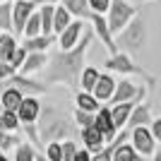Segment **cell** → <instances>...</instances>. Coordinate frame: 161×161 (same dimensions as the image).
Wrapping results in <instances>:
<instances>
[{"mask_svg":"<svg viewBox=\"0 0 161 161\" xmlns=\"http://www.w3.org/2000/svg\"><path fill=\"white\" fill-rule=\"evenodd\" d=\"M94 29L92 24H87L84 29V36L80 39V43L72 48V51H58L48 58V65L43 70V84L46 87H53V84H65L67 89H80V80L82 72H84V58L89 53V46L94 41Z\"/></svg>","mask_w":161,"mask_h":161,"instance_id":"cell-1","label":"cell"},{"mask_svg":"<svg viewBox=\"0 0 161 161\" xmlns=\"http://www.w3.org/2000/svg\"><path fill=\"white\" fill-rule=\"evenodd\" d=\"M36 128H39V137H41V142H43V149H46V144H51V142L72 140V137H70V135H72L70 118H67L58 106H53V103H46V106L41 108Z\"/></svg>","mask_w":161,"mask_h":161,"instance_id":"cell-2","label":"cell"},{"mask_svg":"<svg viewBox=\"0 0 161 161\" xmlns=\"http://www.w3.org/2000/svg\"><path fill=\"white\" fill-rule=\"evenodd\" d=\"M103 70H108V72H120L123 77H140L142 84H147L149 89L156 87V77L149 75L142 65H137V63L132 60V55L125 53V51H118L115 55H108V60L103 63Z\"/></svg>","mask_w":161,"mask_h":161,"instance_id":"cell-3","label":"cell"},{"mask_svg":"<svg viewBox=\"0 0 161 161\" xmlns=\"http://www.w3.org/2000/svg\"><path fill=\"white\" fill-rule=\"evenodd\" d=\"M144 41H147V22H144V17L137 14L128 27L118 34L115 43H118V48L125 51V53H140L142 46H144Z\"/></svg>","mask_w":161,"mask_h":161,"instance_id":"cell-4","label":"cell"},{"mask_svg":"<svg viewBox=\"0 0 161 161\" xmlns=\"http://www.w3.org/2000/svg\"><path fill=\"white\" fill-rule=\"evenodd\" d=\"M135 17H137V10H135V5H130L128 0H113V3H111V10H108V14H106L108 27L113 31V36H118Z\"/></svg>","mask_w":161,"mask_h":161,"instance_id":"cell-5","label":"cell"},{"mask_svg":"<svg viewBox=\"0 0 161 161\" xmlns=\"http://www.w3.org/2000/svg\"><path fill=\"white\" fill-rule=\"evenodd\" d=\"M84 22H89L92 24V29H94L96 34V39L103 43V48H106L111 55H115L120 48H118V43H115V36L113 31H111V27H108V19H106V14H99V12H89V17Z\"/></svg>","mask_w":161,"mask_h":161,"instance_id":"cell-6","label":"cell"},{"mask_svg":"<svg viewBox=\"0 0 161 161\" xmlns=\"http://www.w3.org/2000/svg\"><path fill=\"white\" fill-rule=\"evenodd\" d=\"M130 144L137 149V154H140L142 159L156 154V140H154V135H152V128H135V130H130Z\"/></svg>","mask_w":161,"mask_h":161,"instance_id":"cell-7","label":"cell"},{"mask_svg":"<svg viewBox=\"0 0 161 161\" xmlns=\"http://www.w3.org/2000/svg\"><path fill=\"white\" fill-rule=\"evenodd\" d=\"M39 10V5L34 0H14L12 7V19H14V34H24V27H27L29 17Z\"/></svg>","mask_w":161,"mask_h":161,"instance_id":"cell-8","label":"cell"},{"mask_svg":"<svg viewBox=\"0 0 161 161\" xmlns=\"http://www.w3.org/2000/svg\"><path fill=\"white\" fill-rule=\"evenodd\" d=\"M84 29H87V22H84V19H72V24L58 36L60 51H72V48L80 43V39L84 36Z\"/></svg>","mask_w":161,"mask_h":161,"instance_id":"cell-9","label":"cell"},{"mask_svg":"<svg viewBox=\"0 0 161 161\" xmlns=\"http://www.w3.org/2000/svg\"><path fill=\"white\" fill-rule=\"evenodd\" d=\"M94 125L101 130V135L106 137V144H111V142H113L115 137H118V128H115L113 115H111V106H101V111L96 113Z\"/></svg>","mask_w":161,"mask_h":161,"instance_id":"cell-10","label":"cell"},{"mask_svg":"<svg viewBox=\"0 0 161 161\" xmlns=\"http://www.w3.org/2000/svg\"><path fill=\"white\" fill-rule=\"evenodd\" d=\"M115 84H118V82L113 80V75H111V72H103L99 77V82H96V87H94L92 94H94L103 106H108L111 99H113V94H115Z\"/></svg>","mask_w":161,"mask_h":161,"instance_id":"cell-11","label":"cell"},{"mask_svg":"<svg viewBox=\"0 0 161 161\" xmlns=\"http://www.w3.org/2000/svg\"><path fill=\"white\" fill-rule=\"evenodd\" d=\"M41 108H43V103H41L36 96H27V99H24V103L19 106V111H17V115H19L22 125H29V123H39Z\"/></svg>","mask_w":161,"mask_h":161,"instance_id":"cell-12","label":"cell"},{"mask_svg":"<svg viewBox=\"0 0 161 161\" xmlns=\"http://www.w3.org/2000/svg\"><path fill=\"white\" fill-rule=\"evenodd\" d=\"M80 137H82V142H84V149H89L92 154H96V152H101V149L106 147V137L101 135V130L96 128V125H92V128H82Z\"/></svg>","mask_w":161,"mask_h":161,"instance_id":"cell-13","label":"cell"},{"mask_svg":"<svg viewBox=\"0 0 161 161\" xmlns=\"http://www.w3.org/2000/svg\"><path fill=\"white\" fill-rule=\"evenodd\" d=\"M154 123V118H152V108H149V103L144 101V103H137L132 111V115H130L128 120V128L125 130H135V128H149Z\"/></svg>","mask_w":161,"mask_h":161,"instance_id":"cell-14","label":"cell"},{"mask_svg":"<svg viewBox=\"0 0 161 161\" xmlns=\"http://www.w3.org/2000/svg\"><path fill=\"white\" fill-rule=\"evenodd\" d=\"M135 106H137V101H125V103L111 106V115H113V123H115V128H118V132L128 128V120H130V115H132Z\"/></svg>","mask_w":161,"mask_h":161,"instance_id":"cell-15","label":"cell"},{"mask_svg":"<svg viewBox=\"0 0 161 161\" xmlns=\"http://www.w3.org/2000/svg\"><path fill=\"white\" fill-rule=\"evenodd\" d=\"M48 58H51L48 53H29V55H27V60H24V65H22V70H19V75H24V77H31V75L41 72V70H46Z\"/></svg>","mask_w":161,"mask_h":161,"instance_id":"cell-16","label":"cell"},{"mask_svg":"<svg viewBox=\"0 0 161 161\" xmlns=\"http://www.w3.org/2000/svg\"><path fill=\"white\" fill-rule=\"evenodd\" d=\"M75 106L80 108V111H87V113H99L103 103L92 92H82L80 89V92H75Z\"/></svg>","mask_w":161,"mask_h":161,"instance_id":"cell-17","label":"cell"},{"mask_svg":"<svg viewBox=\"0 0 161 161\" xmlns=\"http://www.w3.org/2000/svg\"><path fill=\"white\" fill-rule=\"evenodd\" d=\"M0 99H3V106H5V111H19V106L24 103V99H27V94L22 92V89H14V87H7L3 94H0Z\"/></svg>","mask_w":161,"mask_h":161,"instance_id":"cell-18","label":"cell"},{"mask_svg":"<svg viewBox=\"0 0 161 161\" xmlns=\"http://www.w3.org/2000/svg\"><path fill=\"white\" fill-rule=\"evenodd\" d=\"M39 14H41V34H43V36H55V34H53L55 5H41L39 7Z\"/></svg>","mask_w":161,"mask_h":161,"instance_id":"cell-19","label":"cell"},{"mask_svg":"<svg viewBox=\"0 0 161 161\" xmlns=\"http://www.w3.org/2000/svg\"><path fill=\"white\" fill-rule=\"evenodd\" d=\"M53 46V36H34V39H24V48L29 53H48Z\"/></svg>","mask_w":161,"mask_h":161,"instance_id":"cell-20","label":"cell"},{"mask_svg":"<svg viewBox=\"0 0 161 161\" xmlns=\"http://www.w3.org/2000/svg\"><path fill=\"white\" fill-rule=\"evenodd\" d=\"M60 5L67 7V12L77 17V19H87L89 17V0H60Z\"/></svg>","mask_w":161,"mask_h":161,"instance_id":"cell-21","label":"cell"},{"mask_svg":"<svg viewBox=\"0 0 161 161\" xmlns=\"http://www.w3.org/2000/svg\"><path fill=\"white\" fill-rule=\"evenodd\" d=\"M12 7H14V3H12V0H7V3H0V31H3V34L14 31Z\"/></svg>","mask_w":161,"mask_h":161,"instance_id":"cell-22","label":"cell"},{"mask_svg":"<svg viewBox=\"0 0 161 161\" xmlns=\"http://www.w3.org/2000/svg\"><path fill=\"white\" fill-rule=\"evenodd\" d=\"M19 46H17L12 34H0V63H10L12 60V53Z\"/></svg>","mask_w":161,"mask_h":161,"instance_id":"cell-23","label":"cell"},{"mask_svg":"<svg viewBox=\"0 0 161 161\" xmlns=\"http://www.w3.org/2000/svg\"><path fill=\"white\" fill-rule=\"evenodd\" d=\"M99 77H101V70H99V67L87 65V67H84V72H82V80H80V89H82V92H94Z\"/></svg>","mask_w":161,"mask_h":161,"instance_id":"cell-24","label":"cell"},{"mask_svg":"<svg viewBox=\"0 0 161 161\" xmlns=\"http://www.w3.org/2000/svg\"><path fill=\"white\" fill-rule=\"evenodd\" d=\"M72 24V14L67 12L65 5H55V24H53V34L55 36H60L67 27Z\"/></svg>","mask_w":161,"mask_h":161,"instance_id":"cell-25","label":"cell"},{"mask_svg":"<svg viewBox=\"0 0 161 161\" xmlns=\"http://www.w3.org/2000/svg\"><path fill=\"white\" fill-rule=\"evenodd\" d=\"M0 130H7V132H19L22 130V120L14 111H3L0 113Z\"/></svg>","mask_w":161,"mask_h":161,"instance_id":"cell-26","label":"cell"},{"mask_svg":"<svg viewBox=\"0 0 161 161\" xmlns=\"http://www.w3.org/2000/svg\"><path fill=\"white\" fill-rule=\"evenodd\" d=\"M22 137L17 132H7V130H0V149H3V152H12V149H17L22 144Z\"/></svg>","mask_w":161,"mask_h":161,"instance_id":"cell-27","label":"cell"},{"mask_svg":"<svg viewBox=\"0 0 161 161\" xmlns=\"http://www.w3.org/2000/svg\"><path fill=\"white\" fill-rule=\"evenodd\" d=\"M36 154H39V149L34 147L31 142H22L19 147L14 149V161H36Z\"/></svg>","mask_w":161,"mask_h":161,"instance_id":"cell-28","label":"cell"},{"mask_svg":"<svg viewBox=\"0 0 161 161\" xmlns=\"http://www.w3.org/2000/svg\"><path fill=\"white\" fill-rule=\"evenodd\" d=\"M24 39H34V36H41V14H39V10L29 17V22H27V27H24V34H22Z\"/></svg>","mask_w":161,"mask_h":161,"instance_id":"cell-29","label":"cell"},{"mask_svg":"<svg viewBox=\"0 0 161 161\" xmlns=\"http://www.w3.org/2000/svg\"><path fill=\"white\" fill-rule=\"evenodd\" d=\"M72 120L77 123V128H92L96 120V113H87V111H80V108H75V113H72Z\"/></svg>","mask_w":161,"mask_h":161,"instance_id":"cell-30","label":"cell"},{"mask_svg":"<svg viewBox=\"0 0 161 161\" xmlns=\"http://www.w3.org/2000/svg\"><path fill=\"white\" fill-rule=\"evenodd\" d=\"M120 135V132H118ZM115 147H118V137H115L111 144H106V147L101 149V152H96L94 156H92V161H113V152H115Z\"/></svg>","mask_w":161,"mask_h":161,"instance_id":"cell-31","label":"cell"},{"mask_svg":"<svg viewBox=\"0 0 161 161\" xmlns=\"http://www.w3.org/2000/svg\"><path fill=\"white\" fill-rule=\"evenodd\" d=\"M43 154H46L48 161H63V142H51V144H46Z\"/></svg>","mask_w":161,"mask_h":161,"instance_id":"cell-32","label":"cell"},{"mask_svg":"<svg viewBox=\"0 0 161 161\" xmlns=\"http://www.w3.org/2000/svg\"><path fill=\"white\" fill-rule=\"evenodd\" d=\"M27 55H29V51H27L24 46H19V48H17V51L12 53V60H10V65H12L14 70L19 72V70H22V65H24V60H27Z\"/></svg>","mask_w":161,"mask_h":161,"instance_id":"cell-33","label":"cell"},{"mask_svg":"<svg viewBox=\"0 0 161 161\" xmlns=\"http://www.w3.org/2000/svg\"><path fill=\"white\" fill-rule=\"evenodd\" d=\"M77 152H80V147L75 144V140H65L63 142V161H72L75 156H77Z\"/></svg>","mask_w":161,"mask_h":161,"instance_id":"cell-34","label":"cell"},{"mask_svg":"<svg viewBox=\"0 0 161 161\" xmlns=\"http://www.w3.org/2000/svg\"><path fill=\"white\" fill-rule=\"evenodd\" d=\"M111 3H113V0H89V10H92V12H99V14H108Z\"/></svg>","mask_w":161,"mask_h":161,"instance_id":"cell-35","label":"cell"},{"mask_svg":"<svg viewBox=\"0 0 161 161\" xmlns=\"http://www.w3.org/2000/svg\"><path fill=\"white\" fill-rule=\"evenodd\" d=\"M149 128H152V135H154L156 144H161V118H154V123H152Z\"/></svg>","mask_w":161,"mask_h":161,"instance_id":"cell-36","label":"cell"},{"mask_svg":"<svg viewBox=\"0 0 161 161\" xmlns=\"http://www.w3.org/2000/svg\"><path fill=\"white\" fill-rule=\"evenodd\" d=\"M92 152H89V149H80V152H77V156H75L72 161H92Z\"/></svg>","mask_w":161,"mask_h":161,"instance_id":"cell-37","label":"cell"},{"mask_svg":"<svg viewBox=\"0 0 161 161\" xmlns=\"http://www.w3.org/2000/svg\"><path fill=\"white\" fill-rule=\"evenodd\" d=\"M34 3H36V5H60V0H34Z\"/></svg>","mask_w":161,"mask_h":161,"instance_id":"cell-38","label":"cell"},{"mask_svg":"<svg viewBox=\"0 0 161 161\" xmlns=\"http://www.w3.org/2000/svg\"><path fill=\"white\" fill-rule=\"evenodd\" d=\"M36 161H48V159H46V154H41V152H39V154H36Z\"/></svg>","mask_w":161,"mask_h":161,"instance_id":"cell-39","label":"cell"},{"mask_svg":"<svg viewBox=\"0 0 161 161\" xmlns=\"http://www.w3.org/2000/svg\"><path fill=\"white\" fill-rule=\"evenodd\" d=\"M152 161H161V152H156V154L152 156Z\"/></svg>","mask_w":161,"mask_h":161,"instance_id":"cell-40","label":"cell"},{"mask_svg":"<svg viewBox=\"0 0 161 161\" xmlns=\"http://www.w3.org/2000/svg\"><path fill=\"white\" fill-rule=\"evenodd\" d=\"M0 161H10V159H7V154H5V152L0 154Z\"/></svg>","mask_w":161,"mask_h":161,"instance_id":"cell-41","label":"cell"},{"mask_svg":"<svg viewBox=\"0 0 161 161\" xmlns=\"http://www.w3.org/2000/svg\"><path fill=\"white\" fill-rule=\"evenodd\" d=\"M3 111H5V106H3V99H0V113H3Z\"/></svg>","mask_w":161,"mask_h":161,"instance_id":"cell-42","label":"cell"},{"mask_svg":"<svg viewBox=\"0 0 161 161\" xmlns=\"http://www.w3.org/2000/svg\"><path fill=\"white\" fill-rule=\"evenodd\" d=\"M3 89H5V87H3V82H0V94H3Z\"/></svg>","mask_w":161,"mask_h":161,"instance_id":"cell-43","label":"cell"},{"mask_svg":"<svg viewBox=\"0 0 161 161\" xmlns=\"http://www.w3.org/2000/svg\"><path fill=\"white\" fill-rule=\"evenodd\" d=\"M0 3H7V0H0Z\"/></svg>","mask_w":161,"mask_h":161,"instance_id":"cell-44","label":"cell"}]
</instances>
